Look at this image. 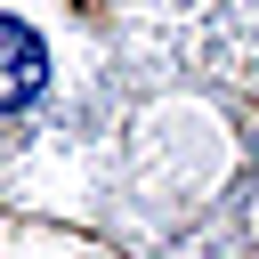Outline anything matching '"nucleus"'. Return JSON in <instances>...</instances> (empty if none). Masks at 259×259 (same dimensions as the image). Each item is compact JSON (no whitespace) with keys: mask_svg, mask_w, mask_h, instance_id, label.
<instances>
[{"mask_svg":"<svg viewBox=\"0 0 259 259\" xmlns=\"http://www.w3.org/2000/svg\"><path fill=\"white\" fill-rule=\"evenodd\" d=\"M40 81H49V49H40V32L16 24V16H0V105H24Z\"/></svg>","mask_w":259,"mask_h":259,"instance_id":"nucleus-1","label":"nucleus"}]
</instances>
